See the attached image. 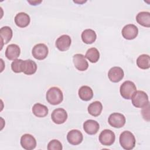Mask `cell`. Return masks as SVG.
<instances>
[{
  "mask_svg": "<svg viewBox=\"0 0 150 150\" xmlns=\"http://www.w3.org/2000/svg\"><path fill=\"white\" fill-rule=\"evenodd\" d=\"M99 141L104 146L111 145L115 140V135L114 132L110 129H104L99 135Z\"/></svg>",
  "mask_w": 150,
  "mask_h": 150,
  "instance_id": "cell-7",
  "label": "cell"
},
{
  "mask_svg": "<svg viewBox=\"0 0 150 150\" xmlns=\"http://www.w3.org/2000/svg\"><path fill=\"white\" fill-rule=\"evenodd\" d=\"M131 100L132 105L136 108H144L149 105L148 96L143 91H136L133 94Z\"/></svg>",
  "mask_w": 150,
  "mask_h": 150,
  "instance_id": "cell-3",
  "label": "cell"
},
{
  "mask_svg": "<svg viewBox=\"0 0 150 150\" xmlns=\"http://www.w3.org/2000/svg\"><path fill=\"white\" fill-rule=\"evenodd\" d=\"M28 2L30 4L32 5H36L39 4L40 3H41L42 1H28Z\"/></svg>",
  "mask_w": 150,
  "mask_h": 150,
  "instance_id": "cell-29",
  "label": "cell"
},
{
  "mask_svg": "<svg viewBox=\"0 0 150 150\" xmlns=\"http://www.w3.org/2000/svg\"><path fill=\"white\" fill-rule=\"evenodd\" d=\"M137 65L141 69H148L150 67V57L148 54H143L137 59Z\"/></svg>",
  "mask_w": 150,
  "mask_h": 150,
  "instance_id": "cell-25",
  "label": "cell"
},
{
  "mask_svg": "<svg viewBox=\"0 0 150 150\" xmlns=\"http://www.w3.org/2000/svg\"><path fill=\"white\" fill-rule=\"evenodd\" d=\"M33 114L37 117L43 118L48 114V108L40 103L35 104L32 108Z\"/></svg>",
  "mask_w": 150,
  "mask_h": 150,
  "instance_id": "cell-22",
  "label": "cell"
},
{
  "mask_svg": "<svg viewBox=\"0 0 150 150\" xmlns=\"http://www.w3.org/2000/svg\"><path fill=\"white\" fill-rule=\"evenodd\" d=\"M108 124L112 127L120 128L125 124L126 120L125 116L118 112H114L110 115L108 119Z\"/></svg>",
  "mask_w": 150,
  "mask_h": 150,
  "instance_id": "cell-6",
  "label": "cell"
},
{
  "mask_svg": "<svg viewBox=\"0 0 150 150\" xmlns=\"http://www.w3.org/2000/svg\"><path fill=\"white\" fill-rule=\"evenodd\" d=\"M86 1H83L82 2H80V1H74V2H76V3H78V4H82V3H84V2H86Z\"/></svg>",
  "mask_w": 150,
  "mask_h": 150,
  "instance_id": "cell-30",
  "label": "cell"
},
{
  "mask_svg": "<svg viewBox=\"0 0 150 150\" xmlns=\"http://www.w3.org/2000/svg\"><path fill=\"white\" fill-rule=\"evenodd\" d=\"M21 145L26 150H32L36 148V141L35 137L29 134H23L21 138Z\"/></svg>",
  "mask_w": 150,
  "mask_h": 150,
  "instance_id": "cell-8",
  "label": "cell"
},
{
  "mask_svg": "<svg viewBox=\"0 0 150 150\" xmlns=\"http://www.w3.org/2000/svg\"><path fill=\"white\" fill-rule=\"evenodd\" d=\"M73 62L74 67L79 71H85L88 67V63L85 56L82 54H75L73 56Z\"/></svg>",
  "mask_w": 150,
  "mask_h": 150,
  "instance_id": "cell-11",
  "label": "cell"
},
{
  "mask_svg": "<svg viewBox=\"0 0 150 150\" xmlns=\"http://www.w3.org/2000/svg\"><path fill=\"white\" fill-rule=\"evenodd\" d=\"M49 49L44 43H38L34 46L32 50L33 57L37 60H43L48 55Z\"/></svg>",
  "mask_w": 150,
  "mask_h": 150,
  "instance_id": "cell-5",
  "label": "cell"
},
{
  "mask_svg": "<svg viewBox=\"0 0 150 150\" xmlns=\"http://www.w3.org/2000/svg\"><path fill=\"white\" fill-rule=\"evenodd\" d=\"M124 76V72L122 68L117 66L111 67L108 73L109 80L113 83L120 81Z\"/></svg>",
  "mask_w": 150,
  "mask_h": 150,
  "instance_id": "cell-12",
  "label": "cell"
},
{
  "mask_svg": "<svg viewBox=\"0 0 150 150\" xmlns=\"http://www.w3.org/2000/svg\"><path fill=\"white\" fill-rule=\"evenodd\" d=\"M21 53V49L18 45L16 44H10L5 50V56L10 60L17 59Z\"/></svg>",
  "mask_w": 150,
  "mask_h": 150,
  "instance_id": "cell-17",
  "label": "cell"
},
{
  "mask_svg": "<svg viewBox=\"0 0 150 150\" xmlns=\"http://www.w3.org/2000/svg\"><path fill=\"white\" fill-rule=\"evenodd\" d=\"M67 139L70 144L77 145L83 141V135L80 131L78 129H72L67 133Z\"/></svg>",
  "mask_w": 150,
  "mask_h": 150,
  "instance_id": "cell-14",
  "label": "cell"
},
{
  "mask_svg": "<svg viewBox=\"0 0 150 150\" xmlns=\"http://www.w3.org/2000/svg\"><path fill=\"white\" fill-rule=\"evenodd\" d=\"M46 98L47 102L53 105L59 104L63 100V94L62 90L57 87L50 88L46 94Z\"/></svg>",
  "mask_w": 150,
  "mask_h": 150,
  "instance_id": "cell-1",
  "label": "cell"
},
{
  "mask_svg": "<svg viewBox=\"0 0 150 150\" xmlns=\"http://www.w3.org/2000/svg\"><path fill=\"white\" fill-rule=\"evenodd\" d=\"M62 144L57 139H52L47 144L48 150H62Z\"/></svg>",
  "mask_w": 150,
  "mask_h": 150,
  "instance_id": "cell-27",
  "label": "cell"
},
{
  "mask_svg": "<svg viewBox=\"0 0 150 150\" xmlns=\"http://www.w3.org/2000/svg\"><path fill=\"white\" fill-rule=\"evenodd\" d=\"M83 42L86 44H92L97 39V35L95 31L91 29H85L81 35Z\"/></svg>",
  "mask_w": 150,
  "mask_h": 150,
  "instance_id": "cell-20",
  "label": "cell"
},
{
  "mask_svg": "<svg viewBox=\"0 0 150 150\" xmlns=\"http://www.w3.org/2000/svg\"><path fill=\"white\" fill-rule=\"evenodd\" d=\"M13 32L12 29L8 26H4L0 29V38L1 41V47L4 45L7 44L12 39Z\"/></svg>",
  "mask_w": 150,
  "mask_h": 150,
  "instance_id": "cell-19",
  "label": "cell"
},
{
  "mask_svg": "<svg viewBox=\"0 0 150 150\" xmlns=\"http://www.w3.org/2000/svg\"><path fill=\"white\" fill-rule=\"evenodd\" d=\"M51 118L54 123L62 124L67 120V113L64 109L58 108L53 111L51 114Z\"/></svg>",
  "mask_w": 150,
  "mask_h": 150,
  "instance_id": "cell-9",
  "label": "cell"
},
{
  "mask_svg": "<svg viewBox=\"0 0 150 150\" xmlns=\"http://www.w3.org/2000/svg\"><path fill=\"white\" fill-rule=\"evenodd\" d=\"M37 70V64L36 63L30 60H23L21 64V71L24 74L27 75H32Z\"/></svg>",
  "mask_w": 150,
  "mask_h": 150,
  "instance_id": "cell-15",
  "label": "cell"
},
{
  "mask_svg": "<svg viewBox=\"0 0 150 150\" xmlns=\"http://www.w3.org/2000/svg\"><path fill=\"white\" fill-rule=\"evenodd\" d=\"M137 91L135 84L131 81H125L121 85L120 88V94L125 99H131L133 94Z\"/></svg>",
  "mask_w": 150,
  "mask_h": 150,
  "instance_id": "cell-4",
  "label": "cell"
},
{
  "mask_svg": "<svg viewBox=\"0 0 150 150\" xmlns=\"http://www.w3.org/2000/svg\"><path fill=\"white\" fill-rule=\"evenodd\" d=\"M22 59H15L11 63V69L16 73H21V64L22 62Z\"/></svg>",
  "mask_w": 150,
  "mask_h": 150,
  "instance_id": "cell-28",
  "label": "cell"
},
{
  "mask_svg": "<svg viewBox=\"0 0 150 150\" xmlns=\"http://www.w3.org/2000/svg\"><path fill=\"white\" fill-rule=\"evenodd\" d=\"M30 22V18L28 14L25 12H19L15 17V24L19 28L28 26Z\"/></svg>",
  "mask_w": 150,
  "mask_h": 150,
  "instance_id": "cell-18",
  "label": "cell"
},
{
  "mask_svg": "<svg viewBox=\"0 0 150 150\" xmlns=\"http://www.w3.org/2000/svg\"><path fill=\"white\" fill-rule=\"evenodd\" d=\"M136 21L142 26L150 27V13L149 12L142 11L139 12L136 16Z\"/></svg>",
  "mask_w": 150,
  "mask_h": 150,
  "instance_id": "cell-23",
  "label": "cell"
},
{
  "mask_svg": "<svg viewBox=\"0 0 150 150\" xmlns=\"http://www.w3.org/2000/svg\"><path fill=\"white\" fill-rule=\"evenodd\" d=\"M103 110V105L100 101H96L91 103L88 106V113L93 116V117H97L100 115L101 113Z\"/></svg>",
  "mask_w": 150,
  "mask_h": 150,
  "instance_id": "cell-24",
  "label": "cell"
},
{
  "mask_svg": "<svg viewBox=\"0 0 150 150\" xmlns=\"http://www.w3.org/2000/svg\"><path fill=\"white\" fill-rule=\"evenodd\" d=\"M121 33L124 39L132 40L137 36L138 34V29L134 24H128L122 28Z\"/></svg>",
  "mask_w": 150,
  "mask_h": 150,
  "instance_id": "cell-10",
  "label": "cell"
},
{
  "mask_svg": "<svg viewBox=\"0 0 150 150\" xmlns=\"http://www.w3.org/2000/svg\"><path fill=\"white\" fill-rule=\"evenodd\" d=\"M83 129L87 134L95 135L100 129V125L94 120H88L83 123Z\"/></svg>",
  "mask_w": 150,
  "mask_h": 150,
  "instance_id": "cell-16",
  "label": "cell"
},
{
  "mask_svg": "<svg viewBox=\"0 0 150 150\" xmlns=\"http://www.w3.org/2000/svg\"><path fill=\"white\" fill-rule=\"evenodd\" d=\"M85 57L91 63H97L100 59V53L96 47H91L87 50Z\"/></svg>",
  "mask_w": 150,
  "mask_h": 150,
  "instance_id": "cell-26",
  "label": "cell"
},
{
  "mask_svg": "<svg viewBox=\"0 0 150 150\" xmlns=\"http://www.w3.org/2000/svg\"><path fill=\"white\" fill-rule=\"evenodd\" d=\"M78 94L81 100L87 101L93 98V91L89 86H83L79 89Z\"/></svg>",
  "mask_w": 150,
  "mask_h": 150,
  "instance_id": "cell-21",
  "label": "cell"
},
{
  "mask_svg": "<svg viewBox=\"0 0 150 150\" xmlns=\"http://www.w3.org/2000/svg\"><path fill=\"white\" fill-rule=\"evenodd\" d=\"M71 43V38L67 35H63L59 37L56 40V47L62 52L67 50Z\"/></svg>",
  "mask_w": 150,
  "mask_h": 150,
  "instance_id": "cell-13",
  "label": "cell"
},
{
  "mask_svg": "<svg viewBox=\"0 0 150 150\" xmlns=\"http://www.w3.org/2000/svg\"><path fill=\"white\" fill-rule=\"evenodd\" d=\"M119 141L121 146L126 150L132 149L136 143L135 136L129 131H124L120 134Z\"/></svg>",
  "mask_w": 150,
  "mask_h": 150,
  "instance_id": "cell-2",
  "label": "cell"
}]
</instances>
